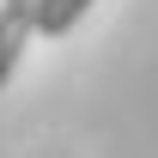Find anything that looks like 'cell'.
<instances>
[{
  "mask_svg": "<svg viewBox=\"0 0 158 158\" xmlns=\"http://www.w3.org/2000/svg\"><path fill=\"white\" fill-rule=\"evenodd\" d=\"M85 12H91V0H37V6H31V19H37L43 37H67Z\"/></svg>",
  "mask_w": 158,
  "mask_h": 158,
  "instance_id": "2",
  "label": "cell"
},
{
  "mask_svg": "<svg viewBox=\"0 0 158 158\" xmlns=\"http://www.w3.org/2000/svg\"><path fill=\"white\" fill-rule=\"evenodd\" d=\"M31 31H37L31 6H12V0H0V85L12 79V67H19V55H24V43H31Z\"/></svg>",
  "mask_w": 158,
  "mask_h": 158,
  "instance_id": "1",
  "label": "cell"
},
{
  "mask_svg": "<svg viewBox=\"0 0 158 158\" xmlns=\"http://www.w3.org/2000/svg\"><path fill=\"white\" fill-rule=\"evenodd\" d=\"M12 6H37V0H12Z\"/></svg>",
  "mask_w": 158,
  "mask_h": 158,
  "instance_id": "3",
  "label": "cell"
}]
</instances>
